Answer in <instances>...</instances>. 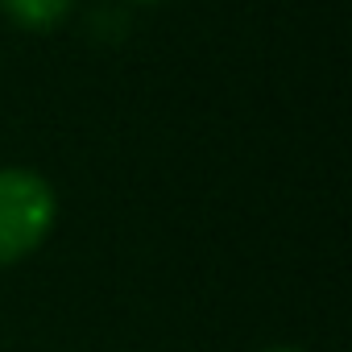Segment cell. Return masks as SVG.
<instances>
[{
    "instance_id": "1",
    "label": "cell",
    "mask_w": 352,
    "mask_h": 352,
    "mask_svg": "<svg viewBox=\"0 0 352 352\" xmlns=\"http://www.w3.org/2000/svg\"><path fill=\"white\" fill-rule=\"evenodd\" d=\"M58 224V191L34 166H0V270L30 261Z\"/></svg>"
},
{
    "instance_id": "2",
    "label": "cell",
    "mask_w": 352,
    "mask_h": 352,
    "mask_svg": "<svg viewBox=\"0 0 352 352\" xmlns=\"http://www.w3.org/2000/svg\"><path fill=\"white\" fill-rule=\"evenodd\" d=\"M79 0H0V17L25 34H54L71 21Z\"/></svg>"
},
{
    "instance_id": "3",
    "label": "cell",
    "mask_w": 352,
    "mask_h": 352,
    "mask_svg": "<svg viewBox=\"0 0 352 352\" xmlns=\"http://www.w3.org/2000/svg\"><path fill=\"white\" fill-rule=\"evenodd\" d=\"M261 352H307V348H294V344H274V348H261Z\"/></svg>"
},
{
    "instance_id": "4",
    "label": "cell",
    "mask_w": 352,
    "mask_h": 352,
    "mask_svg": "<svg viewBox=\"0 0 352 352\" xmlns=\"http://www.w3.org/2000/svg\"><path fill=\"white\" fill-rule=\"evenodd\" d=\"M133 5H162V0H133Z\"/></svg>"
}]
</instances>
